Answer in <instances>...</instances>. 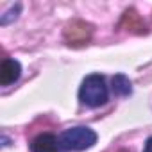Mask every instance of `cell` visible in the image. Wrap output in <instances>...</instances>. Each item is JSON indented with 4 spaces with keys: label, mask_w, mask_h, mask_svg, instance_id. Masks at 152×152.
<instances>
[{
    "label": "cell",
    "mask_w": 152,
    "mask_h": 152,
    "mask_svg": "<svg viewBox=\"0 0 152 152\" xmlns=\"http://www.w3.org/2000/svg\"><path fill=\"white\" fill-rule=\"evenodd\" d=\"M79 99L83 104L90 107H99L107 102V86L102 75L91 73L83 81V86L79 90Z\"/></svg>",
    "instance_id": "obj_1"
},
{
    "label": "cell",
    "mask_w": 152,
    "mask_h": 152,
    "mask_svg": "<svg viewBox=\"0 0 152 152\" xmlns=\"http://www.w3.org/2000/svg\"><path fill=\"white\" fill-rule=\"evenodd\" d=\"M97 141V134L95 131H91L90 127H72L66 129L61 136H59V145L63 150H86L90 147H93Z\"/></svg>",
    "instance_id": "obj_2"
},
{
    "label": "cell",
    "mask_w": 152,
    "mask_h": 152,
    "mask_svg": "<svg viewBox=\"0 0 152 152\" xmlns=\"http://www.w3.org/2000/svg\"><path fill=\"white\" fill-rule=\"evenodd\" d=\"M91 32H93V29L90 23H86L83 20H73L64 29V39L72 47H79L91 39Z\"/></svg>",
    "instance_id": "obj_3"
},
{
    "label": "cell",
    "mask_w": 152,
    "mask_h": 152,
    "mask_svg": "<svg viewBox=\"0 0 152 152\" xmlns=\"http://www.w3.org/2000/svg\"><path fill=\"white\" fill-rule=\"evenodd\" d=\"M22 73V66L16 59H4L2 66H0V84L2 86H9L15 81H18Z\"/></svg>",
    "instance_id": "obj_4"
},
{
    "label": "cell",
    "mask_w": 152,
    "mask_h": 152,
    "mask_svg": "<svg viewBox=\"0 0 152 152\" xmlns=\"http://www.w3.org/2000/svg\"><path fill=\"white\" fill-rule=\"evenodd\" d=\"M59 141L54 134L43 132L31 141V152H59Z\"/></svg>",
    "instance_id": "obj_5"
},
{
    "label": "cell",
    "mask_w": 152,
    "mask_h": 152,
    "mask_svg": "<svg viewBox=\"0 0 152 152\" xmlns=\"http://www.w3.org/2000/svg\"><path fill=\"white\" fill-rule=\"evenodd\" d=\"M120 25L124 29H127L129 32H134V34H145L147 32V27L141 20V16L134 11V9H127L122 16V22Z\"/></svg>",
    "instance_id": "obj_6"
},
{
    "label": "cell",
    "mask_w": 152,
    "mask_h": 152,
    "mask_svg": "<svg viewBox=\"0 0 152 152\" xmlns=\"http://www.w3.org/2000/svg\"><path fill=\"white\" fill-rule=\"evenodd\" d=\"M113 91H115L116 95H120V97L131 95V91H132L131 81L125 77L124 73H118V75H115V77H113Z\"/></svg>",
    "instance_id": "obj_7"
},
{
    "label": "cell",
    "mask_w": 152,
    "mask_h": 152,
    "mask_svg": "<svg viewBox=\"0 0 152 152\" xmlns=\"http://www.w3.org/2000/svg\"><path fill=\"white\" fill-rule=\"evenodd\" d=\"M18 11H20V6H15L7 15H4V16H2V20H0V22H2V25L9 23V20H11V18H16V16H18Z\"/></svg>",
    "instance_id": "obj_8"
},
{
    "label": "cell",
    "mask_w": 152,
    "mask_h": 152,
    "mask_svg": "<svg viewBox=\"0 0 152 152\" xmlns=\"http://www.w3.org/2000/svg\"><path fill=\"white\" fill-rule=\"evenodd\" d=\"M143 152H152V138L147 140V143H145V147H143Z\"/></svg>",
    "instance_id": "obj_9"
}]
</instances>
